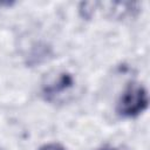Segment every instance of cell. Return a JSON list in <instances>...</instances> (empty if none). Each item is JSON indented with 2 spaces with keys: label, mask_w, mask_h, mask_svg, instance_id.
I'll list each match as a JSON object with an SVG mask.
<instances>
[{
  "label": "cell",
  "mask_w": 150,
  "mask_h": 150,
  "mask_svg": "<svg viewBox=\"0 0 150 150\" xmlns=\"http://www.w3.org/2000/svg\"><path fill=\"white\" fill-rule=\"evenodd\" d=\"M148 103L149 97L146 89L139 83L131 82L120 96L116 111L121 117H136L148 108Z\"/></svg>",
  "instance_id": "6da1fadb"
},
{
  "label": "cell",
  "mask_w": 150,
  "mask_h": 150,
  "mask_svg": "<svg viewBox=\"0 0 150 150\" xmlns=\"http://www.w3.org/2000/svg\"><path fill=\"white\" fill-rule=\"evenodd\" d=\"M74 77L71 74L67 71H62L56 74L54 77L48 80L42 88V93L48 101H53L56 97L63 95L64 93H68L74 87Z\"/></svg>",
  "instance_id": "7a4b0ae2"
},
{
  "label": "cell",
  "mask_w": 150,
  "mask_h": 150,
  "mask_svg": "<svg viewBox=\"0 0 150 150\" xmlns=\"http://www.w3.org/2000/svg\"><path fill=\"white\" fill-rule=\"evenodd\" d=\"M39 150H66V149L59 143H48V144L42 145Z\"/></svg>",
  "instance_id": "3957f363"
},
{
  "label": "cell",
  "mask_w": 150,
  "mask_h": 150,
  "mask_svg": "<svg viewBox=\"0 0 150 150\" xmlns=\"http://www.w3.org/2000/svg\"><path fill=\"white\" fill-rule=\"evenodd\" d=\"M111 150H116V149H111Z\"/></svg>",
  "instance_id": "277c9868"
}]
</instances>
